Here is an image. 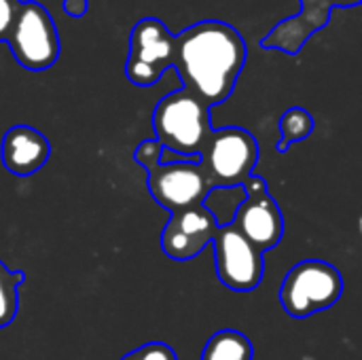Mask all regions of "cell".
Returning a JSON list of instances; mask_svg holds the SVG:
<instances>
[{"label":"cell","instance_id":"cell-1","mask_svg":"<svg viewBox=\"0 0 362 360\" xmlns=\"http://www.w3.org/2000/svg\"><path fill=\"white\" fill-rule=\"evenodd\" d=\"M244 36L227 21L206 19L176 36V72L182 89L197 95L208 108L223 104L235 89L246 66Z\"/></svg>","mask_w":362,"mask_h":360},{"label":"cell","instance_id":"cell-2","mask_svg":"<svg viewBox=\"0 0 362 360\" xmlns=\"http://www.w3.org/2000/svg\"><path fill=\"white\" fill-rule=\"evenodd\" d=\"M212 129L210 108L187 89L163 95L153 110L155 140L182 157L199 159Z\"/></svg>","mask_w":362,"mask_h":360},{"label":"cell","instance_id":"cell-3","mask_svg":"<svg viewBox=\"0 0 362 360\" xmlns=\"http://www.w3.org/2000/svg\"><path fill=\"white\" fill-rule=\"evenodd\" d=\"M341 295L344 278L339 269L320 259H308L291 267L280 286V303L293 318H310L327 312Z\"/></svg>","mask_w":362,"mask_h":360},{"label":"cell","instance_id":"cell-4","mask_svg":"<svg viewBox=\"0 0 362 360\" xmlns=\"http://www.w3.org/2000/svg\"><path fill=\"white\" fill-rule=\"evenodd\" d=\"M257 161V138L242 127L212 129L199 155V166L212 189L244 185L252 176Z\"/></svg>","mask_w":362,"mask_h":360},{"label":"cell","instance_id":"cell-5","mask_svg":"<svg viewBox=\"0 0 362 360\" xmlns=\"http://www.w3.org/2000/svg\"><path fill=\"white\" fill-rule=\"evenodd\" d=\"M6 42L15 62L30 72L49 70L59 59L62 51L51 13L36 0L19 4Z\"/></svg>","mask_w":362,"mask_h":360},{"label":"cell","instance_id":"cell-6","mask_svg":"<svg viewBox=\"0 0 362 360\" xmlns=\"http://www.w3.org/2000/svg\"><path fill=\"white\" fill-rule=\"evenodd\" d=\"M176 64V34L157 17L136 21L129 36V51L125 62V76L136 87H151L159 83L165 70Z\"/></svg>","mask_w":362,"mask_h":360},{"label":"cell","instance_id":"cell-7","mask_svg":"<svg viewBox=\"0 0 362 360\" xmlns=\"http://www.w3.org/2000/svg\"><path fill=\"white\" fill-rule=\"evenodd\" d=\"M246 197L240 204L231 227L250 242L261 255L276 248L284 238V216L278 202L269 195L267 182L261 176H250L242 185Z\"/></svg>","mask_w":362,"mask_h":360},{"label":"cell","instance_id":"cell-8","mask_svg":"<svg viewBox=\"0 0 362 360\" xmlns=\"http://www.w3.org/2000/svg\"><path fill=\"white\" fill-rule=\"evenodd\" d=\"M148 174V191L153 199L170 214L202 206L210 193V182L199 161L182 163H151L144 168Z\"/></svg>","mask_w":362,"mask_h":360},{"label":"cell","instance_id":"cell-9","mask_svg":"<svg viewBox=\"0 0 362 360\" xmlns=\"http://www.w3.org/2000/svg\"><path fill=\"white\" fill-rule=\"evenodd\" d=\"M212 246L216 276L223 286L233 293H250L261 284L265 276V259L231 225L216 229Z\"/></svg>","mask_w":362,"mask_h":360},{"label":"cell","instance_id":"cell-10","mask_svg":"<svg viewBox=\"0 0 362 360\" xmlns=\"http://www.w3.org/2000/svg\"><path fill=\"white\" fill-rule=\"evenodd\" d=\"M216 229V221L204 206L170 214L161 231V250L172 261H191L212 244Z\"/></svg>","mask_w":362,"mask_h":360},{"label":"cell","instance_id":"cell-11","mask_svg":"<svg viewBox=\"0 0 362 360\" xmlns=\"http://www.w3.org/2000/svg\"><path fill=\"white\" fill-rule=\"evenodd\" d=\"M361 0H301L299 15L280 21L263 40V49H278L288 55H297L308 38L322 30L335 6H356Z\"/></svg>","mask_w":362,"mask_h":360},{"label":"cell","instance_id":"cell-12","mask_svg":"<svg viewBox=\"0 0 362 360\" xmlns=\"http://www.w3.org/2000/svg\"><path fill=\"white\" fill-rule=\"evenodd\" d=\"M51 157V144L42 132L30 125H13L0 142V161L6 172L19 178L34 176Z\"/></svg>","mask_w":362,"mask_h":360},{"label":"cell","instance_id":"cell-13","mask_svg":"<svg viewBox=\"0 0 362 360\" xmlns=\"http://www.w3.org/2000/svg\"><path fill=\"white\" fill-rule=\"evenodd\" d=\"M252 344L244 333L223 329L206 342L202 360H252Z\"/></svg>","mask_w":362,"mask_h":360},{"label":"cell","instance_id":"cell-14","mask_svg":"<svg viewBox=\"0 0 362 360\" xmlns=\"http://www.w3.org/2000/svg\"><path fill=\"white\" fill-rule=\"evenodd\" d=\"M314 127H316V121H314L312 112H308L301 106L288 108L280 117V138L276 142L278 153H286L293 144L310 138L314 134Z\"/></svg>","mask_w":362,"mask_h":360},{"label":"cell","instance_id":"cell-15","mask_svg":"<svg viewBox=\"0 0 362 360\" xmlns=\"http://www.w3.org/2000/svg\"><path fill=\"white\" fill-rule=\"evenodd\" d=\"M244 197H246V193H244L242 185L240 187H214L204 197L202 206L212 214V219L216 221L218 227H225V225H231Z\"/></svg>","mask_w":362,"mask_h":360},{"label":"cell","instance_id":"cell-16","mask_svg":"<svg viewBox=\"0 0 362 360\" xmlns=\"http://www.w3.org/2000/svg\"><path fill=\"white\" fill-rule=\"evenodd\" d=\"M25 282L23 272H13L0 261V329L13 325L19 312V286Z\"/></svg>","mask_w":362,"mask_h":360},{"label":"cell","instance_id":"cell-17","mask_svg":"<svg viewBox=\"0 0 362 360\" xmlns=\"http://www.w3.org/2000/svg\"><path fill=\"white\" fill-rule=\"evenodd\" d=\"M121 360H178L176 352L161 342H148L132 352H127Z\"/></svg>","mask_w":362,"mask_h":360},{"label":"cell","instance_id":"cell-18","mask_svg":"<svg viewBox=\"0 0 362 360\" xmlns=\"http://www.w3.org/2000/svg\"><path fill=\"white\" fill-rule=\"evenodd\" d=\"M161 151H163V146H161L155 138H151V140H144V142H140V144L136 146V151H134V159H136V163H138V166L146 168V166H151V163H157V161H159Z\"/></svg>","mask_w":362,"mask_h":360},{"label":"cell","instance_id":"cell-19","mask_svg":"<svg viewBox=\"0 0 362 360\" xmlns=\"http://www.w3.org/2000/svg\"><path fill=\"white\" fill-rule=\"evenodd\" d=\"M21 0H0V40H6Z\"/></svg>","mask_w":362,"mask_h":360},{"label":"cell","instance_id":"cell-20","mask_svg":"<svg viewBox=\"0 0 362 360\" xmlns=\"http://www.w3.org/2000/svg\"><path fill=\"white\" fill-rule=\"evenodd\" d=\"M62 6H64V13L68 17L78 19V17H83L89 11V0H64Z\"/></svg>","mask_w":362,"mask_h":360}]
</instances>
